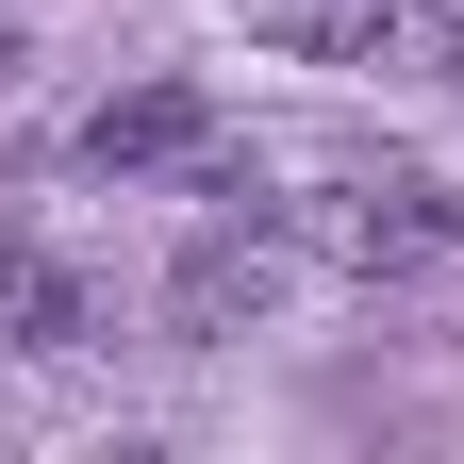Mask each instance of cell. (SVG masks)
Wrapping results in <instances>:
<instances>
[{
    "label": "cell",
    "instance_id": "6da1fadb",
    "mask_svg": "<svg viewBox=\"0 0 464 464\" xmlns=\"http://www.w3.org/2000/svg\"><path fill=\"white\" fill-rule=\"evenodd\" d=\"M282 232H299L315 266H348V282H398V266H448L464 249V199L431 183L415 150H332L299 199H282Z\"/></svg>",
    "mask_w": 464,
    "mask_h": 464
},
{
    "label": "cell",
    "instance_id": "3957f363",
    "mask_svg": "<svg viewBox=\"0 0 464 464\" xmlns=\"http://www.w3.org/2000/svg\"><path fill=\"white\" fill-rule=\"evenodd\" d=\"M83 166H100V183H199V199H232V133H216L199 83H133V100H100V116H83Z\"/></svg>",
    "mask_w": 464,
    "mask_h": 464
},
{
    "label": "cell",
    "instance_id": "7a4b0ae2",
    "mask_svg": "<svg viewBox=\"0 0 464 464\" xmlns=\"http://www.w3.org/2000/svg\"><path fill=\"white\" fill-rule=\"evenodd\" d=\"M282 266H299V232H282V216H249V199H216V216L183 232V266H166V332H183V348L249 332V315L282 299Z\"/></svg>",
    "mask_w": 464,
    "mask_h": 464
},
{
    "label": "cell",
    "instance_id": "8992f818",
    "mask_svg": "<svg viewBox=\"0 0 464 464\" xmlns=\"http://www.w3.org/2000/svg\"><path fill=\"white\" fill-rule=\"evenodd\" d=\"M17 50H34V34H17V0H0V100H17Z\"/></svg>",
    "mask_w": 464,
    "mask_h": 464
},
{
    "label": "cell",
    "instance_id": "277c9868",
    "mask_svg": "<svg viewBox=\"0 0 464 464\" xmlns=\"http://www.w3.org/2000/svg\"><path fill=\"white\" fill-rule=\"evenodd\" d=\"M0 332L67 365V348H100V332H116V282L67 249V232H0Z\"/></svg>",
    "mask_w": 464,
    "mask_h": 464
},
{
    "label": "cell",
    "instance_id": "5b68a950",
    "mask_svg": "<svg viewBox=\"0 0 464 464\" xmlns=\"http://www.w3.org/2000/svg\"><path fill=\"white\" fill-rule=\"evenodd\" d=\"M249 34H282V50H332V67H365V50H398V0H232Z\"/></svg>",
    "mask_w": 464,
    "mask_h": 464
}]
</instances>
